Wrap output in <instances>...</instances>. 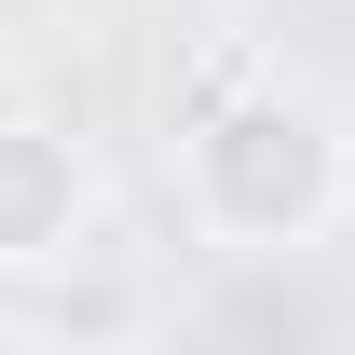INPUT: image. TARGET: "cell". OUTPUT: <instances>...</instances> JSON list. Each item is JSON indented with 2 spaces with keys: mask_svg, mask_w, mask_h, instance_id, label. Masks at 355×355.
Segmentation results:
<instances>
[{
  "mask_svg": "<svg viewBox=\"0 0 355 355\" xmlns=\"http://www.w3.org/2000/svg\"><path fill=\"white\" fill-rule=\"evenodd\" d=\"M178 205L219 260H301L355 219V137L314 83L232 69L191 123H178Z\"/></svg>",
  "mask_w": 355,
  "mask_h": 355,
  "instance_id": "1",
  "label": "cell"
},
{
  "mask_svg": "<svg viewBox=\"0 0 355 355\" xmlns=\"http://www.w3.org/2000/svg\"><path fill=\"white\" fill-rule=\"evenodd\" d=\"M110 178L55 110H0V273H69Z\"/></svg>",
  "mask_w": 355,
  "mask_h": 355,
  "instance_id": "2",
  "label": "cell"
},
{
  "mask_svg": "<svg viewBox=\"0 0 355 355\" xmlns=\"http://www.w3.org/2000/svg\"><path fill=\"white\" fill-rule=\"evenodd\" d=\"M0 355H55V328H28V314H0Z\"/></svg>",
  "mask_w": 355,
  "mask_h": 355,
  "instance_id": "3",
  "label": "cell"
}]
</instances>
